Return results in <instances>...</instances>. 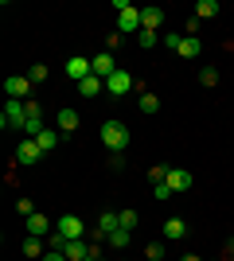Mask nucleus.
<instances>
[{
    "instance_id": "nucleus-31",
    "label": "nucleus",
    "mask_w": 234,
    "mask_h": 261,
    "mask_svg": "<svg viewBox=\"0 0 234 261\" xmlns=\"http://www.w3.org/2000/svg\"><path fill=\"white\" fill-rule=\"evenodd\" d=\"M110 168H113V172H121V168H125V152H110Z\"/></svg>"
},
{
    "instance_id": "nucleus-24",
    "label": "nucleus",
    "mask_w": 234,
    "mask_h": 261,
    "mask_svg": "<svg viewBox=\"0 0 234 261\" xmlns=\"http://www.w3.org/2000/svg\"><path fill=\"white\" fill-rule=\"evenodd\" d=\"M199 82H203V86H219V70H215V66H203V70H199Z\"/></svg>"
},
{
    "instance_id": "nucleus-21",
    "label": "nucleus",
    "mask_w": 234,
    "mask_h": 261,
    "mask_svg": "<svg viewBox=\"0 0 234 261\" xmlns=\"http://www.w3.org/2000/svg\"><path fill=\"white\" fill-rule=\"evenodd\" d=\"M156 43H160V32H148V28L137 32V47H145V51H148V47H156Z\"/></svg>"
},
{
    "instance_id": "nucleus-30",
    "label": "nucleus",
    "mask_w": 234,
    "mask_h": 261,
    "mask_svg": "<svg viewBox=\"0 0 234 261\" xmlns=\"http://www.w3.org/2000/svg\"><path fill=\"white\" fill-rule=\"evenodd\" d=\"M179 39H184V35H179V32H164V47H172V51H176V47H179Z\"/></svg>"
},
{
    "instance_id": "nucleus-27",
    "label": "nucleus",
    "mask_w": 234,
    "mask_h": 261,
    "mask_svg": "<svg viewBox=\"0 0 234 261\" xmlns=\"http://www.w3.org/2000/svg\"><path fill=\"white\" fill-rule=\"evenodd\" d=\"M28 78H32V86H39V82L47 78V66H43V63H35L32 70H28Z\"/></svg>"
},
{
    "instance_id": "nucleus-5",
    "label": "nucleus",
    "mask_w": 234,
    "mask_h": 261,
    "mask_svg": "<svg viewBox=\"0 0 234 261\" xmlns=\"http://www.w3.org/2000/svg\"><path fill=\"white\" fill-rule=\"evenodd\" d=\"M55 230H59V234H63L67 242H78L82 234H86V222H82L78 215H63V218L55 222Z\"/></svg>"
},
{
    "instance_id": "nucleus-16",
    "label": "nucleus",
    "mask_w": 234,
    "mask_h": 261,
    "mask_svg": "<svg viewBox=\"0 0 234 261\" xmlns=\"http://www.w3.org/2000/svg\"><path fill=\"white\" fill-rule=\"evenodd\" d=\"M160 23H164V12H160V8H141V28L160 32Z\"/></svg>"
},
{
    "instance_id": "nucleus-13",
    "label": "nucleus",
    "mask_w": 234,
    "mask_h": 261,
    "mask_svg": "<svg viewBox=\"0 0 234 261\" xmlns=\"http://www.w3.org/2000/svg\"><path fill=\"white\" fill-rule=\"evenodd\" d=\"M172 191H191V172H184V168H168V179H164Z\"/></svg>"
},
{
    "instance_id": "nucleus-15",
    "label": "nucleus",
    "mask_w": 234,
    "mask_h": 261,
    "mask_svg": "<svg viewBox=\"0 0 234 261\" xmlns=\"http://www.w3.org/2000/svg\"><path fill=\"white\" fill-rule=\"evenodd\" d=\"M32 141L39 144L43 152H55V148H59V141H63V133H59V129H43L39 137H32Z\"/></svg>"
},
{
    "instance_id": "nucleus-9",
    "label": "nucleus",
    "mask_w": 234,
    "mask_h": 261,
    "mask_svg": "<svg viewBox=\"0 0 234 261\" xmlns=\"http://www.w3.org/2000/svg\"><path fill=\"white\" fill-rule=\"evenodd\" d=\"M117 32H121V35H137V32H141V8L117 12Z\"/></svg>"
},
{
    "instance_id": "nucleus-36",
    "label": "nucleus",
    "mask_w": 234,
    "mask_h": 261,
    "mask_svg": "<svg viewBox=\"0 0 234 261\" xmlns=\"http://www.w3.org/2000/svg\"><path fill=\"white\" fill-rule=\"evenodd\" d=\"M90 261H101V253H98V246H94V257H90Z\"/></svg>"
},
{
    "instance_id": "nucleus-10",
    "label": "nucleus",
    "mask_w": 234,
    "mask_h": 261,
    "mask_svg": "<svg viewBox=\"0 0 234 261\" xmlns=\"http://www.w3.org/2000/svg\"><path fill=\"white\" fill-rule=\"evenodd\" d=\"M78 125H82V117H78V113H74L70 106H63V109L55 113V129L63 133V137H70V133L78 129Z\"/></svg>"
},
{
    "instance_id": "nucleus-14",
    "label": "nucleus",
    "mask_w": 234,
    "mask_h": 261,
    "mask_svg": "<svg viewBox=\"0 0 234 261\" xmlns=\"http://www.w3.org/2000/svg\"><path fill=\"white\" fill-rule=\"evenodd\" d=\"M199 51H203L199 35H184V39H179V47H176L179 59H199Z\"/></svg>"
},
{
    "instance_id": "nucleus-32",
    "label": "nucleus",
    "mask_w": 234,
    "mask_h": 261,
    "mask_svg": "<svg viewBox=\"0 0 234 261\" xmlns=\"http://www.w3.org/2000/svg\"><path fill=\"white\" fill-rule=\"evenodd\" d=\"M117 47H121V32H113V35H110V39H106V51H110V55H113V51H117Z\"/></svg>"
},
{
    "instance_id": "nucleus-6",
    "label": "nucleus",
    "mask_w": 234,
    "mask_h": 261,
    "mask_svg": "<svg viewBox=\"0 0 234 261\" xmlns=\"http://www.w3.org/2000/svg\"><path fill=\"white\" fill-rule=\"evenodd\" d=\"M23 230H28L32 238H51V234H55V226H51V218H47L43 211H35L32 218H23Z\"/></svg>"
},
{
    "instance_id": "nucleus-11",
    "label": "nucleus",
    "mask_w": 234,
    "mask_h": 261,
    "mask_svg": "<svg viewBox=\"0 0 234 261\" xmlns=\"http://www.w3.org/2000/svg\"><path fill=\"white\" fill-rule=\"evenodd\" d=\"M67 74L74 78V82H82V78H90V74H94V66H90V59H86V55H70V59H67Z\"/></svg>"
},
{
    "instance_id": "nucleus-18",
    "label": "nucleus",
    "mask_w": 234,
    "mask_h": 261,
    "mask_svg": "<svg viewBox=\"0 0 234 261\" xmlns=\"http://www.w3.org/2000/svg\"><path fill=\"white\" fill-rule=\"evenodd\" d=\"M184 234H188V226H184V218H168V222H164V238H168V242H179Z\"/></svg>"
},
{
    "instance_id": "nucleus-8",
    "label": "nucleus",
    "mask_w": 234,
    "mask_h": 261,
    "mask_svg": "<svg viewBox=\"0 0 234 261\" xmlns=\"http://www.w3.org/2000/svg\"><path fill=\"white\" fill-rule=\"evenodd\" d=\"M47 125H43V106L39 101H28V121H23V133L28 137H39Z\"/></svg>"
},
{
    "instance_id": "nucleus-26",
    "label": "nucleus",
    "mask_w": 234,
    "mask_h": 261,
    "mask_svg": "<svg viewBox=\"0 0 234 261\" xmlns=\"http://www.w3.org/2000/svg\"><path fill=\"white\" fill-rule=\"evenodd\" d=\"M148 179H152V184H164V179H168V164H156V168H148Z\"/></svg>"
},
{
    "instance_id": "nucleus-1",
    "label": "nucleus",
    "mask_w": 234,
    "mask_h": 261,
    "mask_svg": "<svg viewBox=\"0 0 234 261\" xmlns=\"http://www.w3.org/2000/svg\"><path fill=\"white\" fill-rule=\"evenodd\" d=\"M129 141H133V133H129V125H125V121H106V125H101V144H106V148H110V152H125V148H129Z\"/></svg>"
},
{
    "instance_id": "nucleus-17",
    "label": "nucleus",
    "mask_w": 234,
    "mask_h": 261,
    "mask_svg": "<svg viewBox=\"0 0 234 261\" xmlns=\"http://www.w3.org/2000/svg\"><path fill=\"white\" fill-rule=\"evenodd\" d=\"M101 86H106V82H101L98 74H90V78H82V82H78V94H82V98H98Z\"/></svg>"
},
{
    "instance_id": "nucleus-33",
    "label": "nucleus",
    "mask_w": 234,
    "mask_h": 261,
    "mask_svg": "<svg viewBox=\"0 0 234 261\" xmlns=\"http://www.w3.org/2000/svg\"><path fill=\"white\" fill-rule=\"evenodd\" d=\"M43 261H67V253H63V250H47Z\"/></svg>"
},
{
    "instance_id": "nucleus-25",
    "label": "nucleus",
    "mask_w": 234,
    "mask_h": 261,
    "mask_svg": "<svg viewBox=\"0 0 234 261\" xmlns=\"http://www.w3.org/2000/svg\"><path fill=\"white\" fill-rule=\"evenodd\" d=\"M145 257L148 261H160V257H164V242H148V246H145Z\"/></svg>"
},
{
    "instance_id": "nucleus-12",
    "label": "nucleus",
    "mask_w": 234,
    "mask_h": 261,
    "mask_svg": "<svg viewBox=\"0 0 234 261\" xmlns=\"http://www.w3.org/2000/svg\"><path fill=\"white\" fill-rule=\"evenodd\" d=\"M90 66H94V74H98L101 82H106L110 74H117V63H113V55H110V51L94 55V59H90Z\"/></svg>"
},
{
    "instance_id": "nucleus-35",
    "label": "nucleus",
    "mask_w": 234,
    "mask_h": 261,
    "mask_svg": "<svg viewBox=\"0 0 234 261\" xmlns=\"http://www.w3.org/2000/svg\"><path fill=\"white\" fill-rule=\"evenodd\" d=\"M179 261H203V257H195V253H188V257H179Z\"/></svg>"
},
{
    "instance_id": "nucleus-19",
    "label": "nucleus",
    "mask_w": 234,
    "mask_h": 261,
    "mask_svg": "<svg viewBox=\"0 0 234 261\" xmlns=\"http://www.w3.org/2000/svg\"><path fill=\"white\" fill-rule=\"evenodd\" d=\"M219 16V0H199L195 4V20H215Z\"/></svg>"
},
{
    "instance_id": "nucleus-23",
    "label": "nucleus",
    "mask_w": 234,
    "mask_h": 261,
    "mask_svg": "<svg viewBox=\"0 0 234 261\" xmlns=\"http://www.w3.org/2000/svg\"><path fill=\"white\" fill-rule=\"evenodd\" d=\"M117 222L121 230H137V211H117Z\"/></svg>"
},
{
    "instance_id": "nucleus-4",
    "label": "nucleus",
    "mask_w": 234,
    "mask_h": 261,
    "mask_svg": "<svg viewBox=\"0 0 234 261\" xmlns=\"http://www.w3.org/2000/svg\"><path fill=\"white\" fill-rule=\"evenodd\" d=\"M43 156H47V152L32 141V137H23V141L16 144V164H23V168H35V164L43 160Z\"/></svg>"
},
{
    "instance_id": "nucleus-29",
    "label": "nucleus",
    "mask_w": 234,
    "mask_h": 261,
    "mask_svg": "<svg viewBox=\"0 0 234 261\" xmlns=\"http://www.w3.org/2000/svg\"><path fill=\"white\" fill-rule=\"evenodd\" d=\"M152 195H156V199H172L176 191H172L168 184H152Z\"/></svg>"
},
{
    "instance_id": "nucleus-34",
    "label": "nucleus",
    "mask_w": 234,
    "mask_h": 261,
    "mask_svg": "<svg viewBox=\"0 0 234 261\" xmlns=\"http://www.w3.org/2000/svg\"><path fill=\"white\" fill-rule=\"evenodd\" d=\"M226 253H230V257H234V238H230V242H226Z\"/></svg>"
},
{
    "instance_id": "nucleus-28",
    "label": "nucleus",
    "mask_w": 234,
    "mask_h": 261,
    "mask_svg": "<svg viewBox=\"0 0 234 261\" xmlns=\"http://www.w3.org/2000/svg\"><path fill=\"white\" fill-rule=\"evenodd\" d=\"M16 211H20L23 218H32V215H35V207H32V199H16Z\"/></svg>"
},
{
    "instance_id": "nucleus-7",
    "label": "nucleus",
    "mask_w": 234,
    "mask_h": 261,
    "mask_svg": "<svg viewBox=\"0 0 234 261\" xmlns=\"http://www.w3.org/2000/svg\"><path fill=\"white\" fill-rule=\"evenodd\" d=\"M129 90H133V74L117 66V74H110V78H106V94H113V98H125Z\"/></svg>"
},
{
    "instance_id": "nucleus-2",
    "label": "nucleus",
    "mask_w": 234,
    "mask_h": 261,
    "mask_svg": "<svg viewBox=\"0 0 234 261\" xmlns=\"http://www.w3.org/2000/svg\"><path fill=\"white\" fill-rule=\"evenodd\" d=\"M23 121H28V101H12L4 106V113H0V125L4 129H23Z\"/></svg>"
},
{
    "instance_id": "nucleus-22",
    "label": "nucleus",
    "mask_w": 234,
    "mask_h": 261,
    "mask_svg": "<svg viewBox=\"0 0 234 261\" xmlns=\"http://www.w3.org/2000/svg\"><path fill=\"white\" fill-rule=\"evenodd\" d=\"M156 109H160V98H156V94H141V113H156Z\"/></svg>"
},
{
    "instance_id": "nucleus-3",
    "label": "nucleus",
    "mask_w": 234,
    "mask_h": 261,
    "mask_svg": "<svg viewBox=\"0 0 234 261\" xmlns=\"http://www.w3.org/2000/svg\"><path fill=\"white\" fill-rule=\"evenodd\" d=\"M4 94H8L12 101H32L28 94H32V78L28 74H8L4 78Z\"/></svg>"
},
{
    "instance_id": "nucleus-20",
    "label": "nucleus",
    "mask_w": 234,
    "mask_h": 261,
    "mask_svg": "<svg viewBox=\"0 0 234 261\" xmlns=\"http://www.w3.org/2000/svg\"><path fill=\"white\" fill-rule=\"evenodd\" d=\"M113 246V250H125V246H129V242H133V230H113L110 238H106Z\"/></svg>"
}]
</instances>
